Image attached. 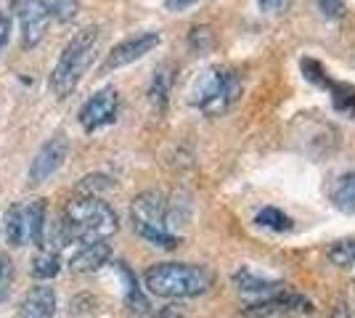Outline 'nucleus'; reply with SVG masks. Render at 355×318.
Returning <instances> with one entry per match:
<instances>
[{
	"label": "nucleus",
	"instance_id": "23",
	"mask_svg": "<svg viewBox=\"0 0 355 318\" xmlns=\"http://www.w3.org/2000/svg\"><path fill=\"white\" fill-rule=\"evenodd\" d=\"M329 260L337 268H350L355 265V239H342V242L329 247Z\"/></svg>",
	"mask_w": 355,
	"mask_h": 318
},
{
	"label": "nucleus",
	"instance_id": "31",
	"mask_svg": "<svg viewBox=\"0 0 355 318\" xmlns=\"http://www.w3.org/2000/svg\"><path fill=\"white\" fill-rule=\"evenodd\" d=\"M8 6H21V0H8Z\"/></svg>",
	"mask_w": 355,
	"mask_h": 318
},
{
	"label": "nucleus",
	"instance_id": "18",
	"mask_svg": "<svg viewBox=\"0 0 355 318\" xmlns=\"http://www.w3.org/2000/svg\"><path fill=\"white\" fill-rule=\"evenodd\" d=\"M117 273L122 276V281H125V303H128V308H130V310H138V313H146L148 303H146V297H144V292L135 284L133 271H130L125 263H117Z\"/></svg>",
	"mask_w": 355,
	"mask_h": 318
},
{
	"label": "nucleus",
	"instance_id": "29",
	"mask_svg": "<svg viewBox=\"0 0 355 318\" xmlns=\"http://www.w3.org/2000/svg\"><path fill=\"white\" fill-rule=\"evenodd\" d=\"M8 35H11V21H8V16H0V51L8 43Z\"/></svg>",
	"mask_w": 355,
	"mask_h": 318
},
{
	"label": "nucleus",
	"instance_id": "6",
	"mask_svg": "<svg viewBox=\"0 0 355 318\" xmlns=\"http://www.w3.org/2000/svg\"><path fill=\"white\" fill-rule=\"evenodd\" d=\"M117 112H119V93L117 88L106 85V88L96 91L85 104L80 106L77 120H80L85 133H96V130H101V127H106V125H112V122L117 120Z\"/></svg>",
	"mask_w": 355,
	"mask_h": 318
},
{
	"label": "nucleus",
	"instance_id": "5",
	"mask_svg": "<svg viewBox=\"0 0 355 318\" xmlns=\"http://www.w3.org/2000/svg\"><path fill=\"white\" fill-rule=\"evenodd\" d=\"M130 223L144 242L159 249H175L178 233L167 223V199L159 191H144L130 202Z\"/></svg>",
	"mask_w": 355,
	"mask_h": 318
},
{
	"label": "nucleus",
	"instance_id": "9",
	"mask_svg": "<svg viewBox=\"0 0 355 318\" xmlns=\"http://www.w3.org/2000/svg\"><path fill=\"white\" fill-rule=\"evenodd\" d=\"M51 11L43 0H24L19 6V24H21V48L32 51L43 43L48 24H51Z\"/></svg>",
	"mask_w": 355,
	"mask_h": 318
},
{
	"label": "nucleus",
	"instance_id": "12",
	"mask_svg": "<svg viewBox=\"0 0 355 318\" xmlns=\"http://www.w3.org/2000/svg\"><path fill=\"white\" fill-rule=\"evenodd\" d=\"M112 258V247L106 242H90L80 244V249L69 258V271L72 273H93L104 268Z\"/></svg>",
	"mask_w": 355,
	"mask_h": 318
},
{
	"label": "nucleus",
	"instance_id": "11",
	"mask_svg": "<svg viewBox=\"0 0 355 318\" xmlns=\"http://www.w3.org/2000/svg\"><path fill=\"white\" fill-rule=\"evenodd\" d=\"M53 313H56V292L43 281L27 292L16 318H53Z\"/></svg>",
	"mask_w": 355,
	"mask_h": 318
},
{
	"label": "nucleus",
	"instance_id": "26",
	"mask_svg": "<svg viewBox=\"0 0 355 318\" xmlns=\"http://www.w3.org/2000/svg\"><path fill=\"white\" fill-rule=\"evenodd\" d=\"M212 43H215V37H212L209 27H193L191 35H189V46H191V51H196V53L209 51Z\"/></svg>",
	"mask_w": 355,
	"mask_h": 318
},
{
	"label": "nucleus",
	"instance_id": "3",
	"mask_svg": "<svg viewBox=\"0 0 355 318\" xmlns=\"http://www.w3.org/2000/svg\"><path fill=\"white\" fill-rule=\"evenodd\" d=\"M98 27H85L74 35L61 51L59 61L51 72V91L56 98H67L72 96L74 88L80 85L83 75L88 72L90 61L96 56V46H98Z\"/></svg>",
	"mask_w": 355,
	"mask_h": 318
},
{
	"label": "nucleus",
	"instance_id": "17",
	"mask_svg": "<svg viewBox=\"0 0 355 318\" xmlns=\"http://www.w3.org/2000/svg\"><path fill=\"white\" fill-rule=\"evenodd\" d=\"M324 91H329L331 96V104L337 112L347 114V117H355V88L347 85V82H337V80H329Z\"/></svg>",
	"mask_w": 355,
	"mask_h": 318
},
{
	"label": "nucleus",
	"instance_id": "2",
	"mask_svg": "<svg viewBox=\"0 0 355 318\" xmlns=\"http://www.w3.org/2000/svg\"><path fill=\"white\" fill-rule=\"evenodd\" d=\"M144 284L151 294L164 300H191L207 294L215 279L207 268L191 263H157L144 273Z\"/></svg>",
	"mask_w": 355,
	"mask_h": 318
},
{
	"label": "nucleus",
	"instance_id": "4",
	"mask_svg": "<svg viewBox=\"0 0 355 318\" xmlns=\"http://www.w3.org/2000/svg\"><path fill=\"white\" fill-rule=\"evenodd\" d=\"M241 93H244V82L234 69L212 67L196 80L191 104L207 117H220L241 98Z\"/></svg>",
	"mask_w": 355,
	"mask_h": 318
},
{
	"label": "nucleus",
	"instance_id": "7",
	"mask_svg": "<svg viewBox=\"0 0 355 318\" xmlns=\"http://www.w3.org/2000/svg\"><path fill=\"white\" fill-rule=\"evenodd\" d=\"M67 154H69V138H67V133H53V136L40 146V152L35 154V159H32V165H30L32 186H40V183L51 181L61 167H64Z\"/></svg>",
	"mask_w": 355,
	"mask_h": 318
},
{
	"label": "nucleus",
	"instance_id": "15",
	"mask_svg": "<svg viewBox=\"0 0 355 318\" xmlns=\"http://www.w3.org/2000/svg\"><path fill=\"white\" fill-rule=\"evenodd\" d=\"M175 69H173V64H162V67H157V72L151 77V85H148V101L157 106L159 112L167 109V101H170V91H173V75Z\"/></svg>",
	"mask_w": 355,
	"mask_h": 318
},
{
	"label": "nucleus",
	"instance_id": "25",
	"mask_svg": "<svg viewBox=\"0 0 355 318\" xmlns=\"http://www.w3.org/2000/svg\"><path fill=\"white\" fill-rule=\"evenodd\" d=\"M11 281H14V263L6 252H0V303L8 297Z\"/></svg>",
	"mask_w": 355,
	"mask_h": 318
},
{
	"label": "nucleus",
	"instance_id": "24",
	"mask_svg": "<svg viewBox=\"0 0 355 318\" xmlns=\"http://www.w3.org/2000/svg\"><path fill=\"white\" fill-rule=\"evenodd\" d=\"M112 188V178L109 175H88L77 183V197H98L101 191H109Z\"/></svg>",
	"mask_w": 355,
	"mask_h": 318
},
{
	"label": "nucleus",
	"instance_id": "8",
	"mask_svg": "<svg viewBox=\"0 0 355 318\" xmlns=\"http://www.w3.org/2000/svg\"><path fill=\"white\" fill-rule=\"evenodd\" d=\"M162 43L159 32H144V35H135V37H128L106 53L104 61V72H114V69H122L128 64H135L138 59H144L146 53H151L154 48Z\"/></svg>",
	"mask_w": 355,
	"mask_h": 318
},
{
	"label": "nucleus",
	"instance_id": "30",
	"mask_svg": "<svg viewBox=\"0 0 355 318\" xmlns=\"http://www.w3.org/2000/svg\"><path fill=\"white\" fill-rule=\"evenodd\" d=\"M193 3H199V0H167V8L170 11H186V8H191Z\"/></svg>",
	"mask_w": 355,
	"mask_h": 318
},
{
	"label": "nucleus",
	"instance_id": "27",
	"mask_svg": "<svg viewBox=\"0 0 355 318\" xmlns=\"http://www.w3.org/2000/svg\"><path fill=\"white\" fill-rule=\"evenodd\" d=\"M315 6H318V11H321L326 19H334V21L347 14V8H345L342 0H315Z\"/></svg>",
	"mask_w": 355,
	"mask_h": 318
},
{
	"label": "nucleus",
	"instance_id": "19",
	"mask_svg": "<svg viewBox=\"0 0 355 318\" xmlns=\"http://www.w3.org/2000/svg\"><path fill=\"white\" fill-rule=\"evenodd\" d=\"M331 202L337 210L355 212V170L337 181V186L331 188Z\"/></svg>",
	"mask_w": 355,
	"mask_h": 318
},
{
	"label": "nucleus",
	"instance_id": "14",
	"mask_svg": "<svg viewBox=\"0 0 355 318\" xmlns=\"http://www.w3.org/2000/svg\"><path fill=\"white\" fill-rule=\"evenodd\" d=\"M234 287H236L239 292H244V294H260V297L282 292V284H279V281L263 279V276L252 273L250 268H241V271L234 273Z\"/></svg>",
	"mask_w": 355,
	"mask_h": 318
},
{
	"label": "nucleus",
	"instance_id": "28",
	"mask_svg": "<svg viewBox=\"0 0 355 318\" xmlns=\"http://www.w3.org/2000/svg\"><path fill=\"white\" fill-rule=\"evenodd\" d=\"M257 6H260V11H266V14H279L284 6H286V0H257Z\"/></svg>",
	"mask_w": 355,
	"mask_h": 318
},
{
	"label": "nucleus",
	"instance_id": "16",
	"mask_svg": "<svg viewBox=\"0 0 355 318\" xmlns=\"http://www.w3.org/2000/svg\"><path fill=\"white\" fill-rule=\"evenodd\" d=\"M27 210V233H30V239L35 247H45V220H48V204H45V199H35L30 207H24Z\"/></svg>",
	"mask_w": 355,
	"mask_h": 318
},
{
	"label": "nucleus",
	"instance_id": "1",
	"mask_svg": "<svg viewBox=\"0 0 355 318\" xmlns=\"http://www.w3.org/2000/svg\"><path fill=\"white\" fill-rule=\"evenodd\" d=\"M119 228L117 212L98 197H77L67 202L61 220L53 228V247L106 242Z\"/></svg>",
	"mask_w": 355,
	"mask_h": 318
},
{
	"label": "nucleus",
	"instance_id": "22",
	"mask_svg": "<svg viewBox=\"0 0 355 318\" xmlns=\"http://www.w3.org/2000/svg\"><path fill=\"white\" fill-rule=\"evenodd\" d=\"M43 3L51 11V19H56L61 24H69L80 14V3L77 0H43Z\"/></svg>",
	"mask_w": 355,
	"mask_h": 318
},
{
	"label": "nucleus",
	"instance_id": "10",
	"mask_svg": "<svg viewBox=\"0 0 355 318\" xmlns=\"http://www.w3.org/2000/svg\"><path fill=\"white\" fill-rule=\"evenodd\" d=\"M313 310V303L308 297H302V294H282V292H276V294H268L263 300H257V303H250L244 308V313L247 316H282V313H311Z\"/></svg>",
	"mask_w": 355,
	"mask_h": 318
},
{
	"label": "nucleus",
	"instance_id": "20",
	"mask_svg": "<svg viewBox=\"0 0 355 318\" xmlns=\"http://www.w3.org/2000/svg\"><path fill=\"white\" fill-rule=\"evenodd\" d=\"M254 223L260 228H268V231H276V233H286V231L295 228L292 218L284 215L279 207H263V210L254 215Z\"/></svg>",
	"mask_w": 355,
	"mask_h": 318
},
{
	"label": "nucleus",
	"instance_id": "13",
	"mask_svg": "<svg viewBox=\"0 0 355 318\" xmlns=\"http://www.w3.org/2000/svg\"><path fill=\"white\" fill-rule=\"evenodd\" d=\"M3 236H6V244L8 247H24L30 233H27V210L21 204H11L6 215H3Z\"/></svg>",
	"mask_w": 355,
	"mask_h": 318
},
{
	"label": "nucleus",
	"instance_id": "21",
	"mask_svg": "<svg viewBox=\"0 0 355 318\" xmlns=\"http://www.w3.org/2000/svg\"><path fill=\"white\" fill-rule=\"evenodd\" d=\"M61 271V260L56 252H40L37 258L32 260V276L37 279V281H48V279H53V276H59Z\"/></svg>",
	"mask_w": 355,
	"mask_h": 318
}]
</instances>
